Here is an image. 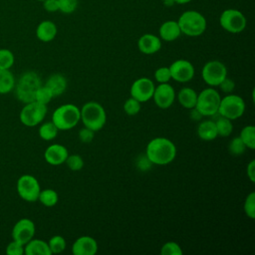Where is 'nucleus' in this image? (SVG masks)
<instances>
[{
  "label": "nucleus",
  "instance_id": "58836bf2",
  "mask_svg": "<svg viewBox=\"0 0 255 255\" xmlns=\"http://www.w3.org/2000/svg\"><path fill=\"white\" fill-rule=\"evenodd\" d=\"M154 79L159 84L168 83L171 80V75L168 67H160L154 72Z\"/></svg>",
  "mask_w": 255,
  "mask_h": 255
},
{
  "label": "nucleus",
  "instance_id": "c03bdc74",
  "mask_svg": "<svg viewBox=\"0 0 255 255\" xmlns=\"http://www.w3.org/2000/svg\"><path fill=\"white\" fill-rule=\"evenodd\" d=\"M136 164H137L138 169H140V170H147L152 165V163L149 161V159L147 158V156L145 154L138 157V160H137Z\"/></svg>",
  "mask_w": 255,
  "mask_h": 255
},
{
  "label": "nucleus",
  "instance_id": "79ce46f5",
  "mask_svg": "<svg viewBox=\"0 0 255 255\" xmlns=\"http://www.w3.org/2000/svg\"><path fill=\"white\" fill-rule=\"evenodd\" d=\"M220 88V90L225 93V94H231L232 91L234 90L235 88V83L232 79L226 77L218 86Z\"/></svg>",
  "mask_w": 255,
  "mask_h": 255
},
{
  "label": "nucleus",
  "instance_id": "0eeeda50",
  "mask_svg": "<svg viewBox=\"0 0 255 255\" xmlns=\"http://www.w3.org/2000/svg\"><path fill=\"white\" fill-rule=\"evenodd\" d=\"M219 24L225 31L232 34H238L246 28L247 20L240 10L229 8L223 10L220 14Z\"/></svg>",
  "mask_w": 255,
  "mask_h": 255
},
{
  "label": "nucleus",
  "instance_id": "5701e85b",
  "mask_svg": "<svg viewBox=\"0 0 255 255\" xmlns=\"http://www.w3.org/2000/svg\"><path fill=\"white\" fill-rule=\"evenodd\" d=\"M197 135L199 138L202 140L210 141L215 139L217 135L216 131V126L214 121L212 120H206V121H201L198 126H197Z\"/></svg>",
  "mask_w": 255,
  "mask_h": 255
},
{
  "label": "nucleus",
  "instance_id": "c9c22d12",
  "mask_svg": "<svg viewBox=\"0 0 255 255\" xmlns=\"http://www.w3.org/2000/svg\"><path fill=\"white\" fill-rule=\"evenodd\" d=\"M161 255H181L182 249L178 243L174 241H169L164 243L160 248Z\"/></svg>",
  "mask_w": 255,
  "mask_h": 255
},
{
  "label": "nucleus",
  "instance_id": "dca6fc26",
  "mask_svg": "<svg viewBox=\"0 0 255 255\" xmlns=\"http://www.w3.org/2000/svg\"><path fill=\"white\" fill-rule=\"evenodd\" d=\"M98 248V242L95 238L84 235L76 239L72 246V253L74 255H95Z\"/></svg>",
  "mask_w": 255,
  "mask_h": 255
},
{
  "label": "nucleus",
  "instance_id": "20e7f679",
  "mask_svg": "<svg viewBox=\"0 0 255 255\" xmlns=\"http://www.w3.org/2000/svg\"><path fill=\"white\" fill-rule=\"evenodd\" d=\"M40 86H42L41 79L37 73L33 71L25 72L15 84L16 98L25 104L33 102L35 101L36 91Z\"/></svg>",
  "mask_w": 255,
  "mask_h": 255
},
{
  "label": "nucleus",
  "instance_id": "f8f14e48",
  "mask_svg": "<svg viewBox=\"0 0 255 255\" xmlns=\"http://www.w3.org/2000/svg\"><path fill=\"white\" fill-rule=\"evenodd\" d=\"M154 88L155 86L149 78H138L130 86V97L135 99L139 103H145L152 99Z\"/></svg>",
  "mask_w": 255,
  "mask_h": 255
},
{
  "label": "nucleus",
  "instance_id": "f3484780",
  "mask_svg": "<svg viewBox=\"0 0 255 255\" xmlns=\"http://www.w3.org/2000/svg\"><path fill=\"white\" fill-rule=\"evenodd\" d=\"M68 155L69 152L67 147L60 143H53L49 145L44 152L45 160L51 165H60L64 163Z\"/></svg>",
  "mask_w": 255,
  "mask_h": 255
},
{
  "label": "nucleus",
  "instance_id": "de8ad7c7",
  "mask_svg": "<svg viewBox=\"0 0 255 255\" xmlns=\"http://www.w3.org/2000/svg\"><path fill=\"white\" fill-rule=\"evenodd\" d=\"M174 1V3H176V4H180V5H182V4H186V3H189L190 1H192V0H173Z\"/></svg>",
  "mask_w": 255,
  "mask_h": 255
},
{
  "label": "nucleus",
  "instance_id": "ddd939ff",
  "mask_svg": "<svg viewBox=\"0 0 255 255\" xmlns=\"http://www.w3.org/2000/svg\"><path fill=\"white\" fill-rule=\"evenodd\" d=\"M171 79L178 83H187L194 77L195 70L191 62L183 59L176 60L168 67Z\"/></svg>",
  "mask_w": 255,
  "mask_h": 255
},
{
  "label": "nucleus",
  "instance_id": "4468645a",
  "mask_svg": "<svg viewBox=\"0 0 255 255\" xmlns=\"http://www.w3.org/2000/svg\"><path fill=\"white\" fill-rule=\"evenodd\" d=\"M36 231L35 223L29 218H22L18 220L12 228V238L25 245L32 238H34Z\"/></svg>",
  "mask_w": 255,
  "mask_h": 255
},
{
  "label": "nucleus",
  "instance_id": "b1692460",
  "mask_svg": "<svg viewBox=\"0 0 255 255\" xmlns=\"http://www.w3.org/2000/svg\"><path fill=\"white\" fill-rule=\"evenodd\" d=\"M197 100V93L191 88H182L177 94L178 103L185 109H192L195 107Z\"/></svg>",
  "mask_w": 255,
  "mask_h": 255
},
{
  "label": "nucleus",
  "instance_id": "6ab92c4d",
  "mask_svg": "<svg viewBox=\"0 0 255 255\" xmlns=\"http://www.w3.org/2000/svg\"><path fill=\"white\" fill-rule=\"evenodd\" d=\"M158 37L160 40L165 42H172L179 38L181 35L180 28L178 26L177 21L174 20H167L163 22L158 29Z\"/></svg>",
  "mask_w": 255,
  "mask_h": 255
},
{
  "label": "nucleus",
  "instance_id": "c756f323",
  "mask_svg": "<svg viewBox=\"0 0 255 255\" xmlns=\"http://www.w3.org/2000/svg\"><path fill=\"white\" fill-rule=\"evenodd\" d=\"M48 245H49V248H50V251L52 254H59L66 249L67 243L63 236L54 235L49 239Z\"/></svg>",
  "mask_w": 255,
  "mask_h": 255
},
{
  "label": "nucleus",
  "instance_id": "f03ea898",
  "mask_svg": "<svg viewBox=\"0 0 255 255\" xmlns=\"http://www.w3.org/2000/svg\"><path fill=\"white\" fill-rule=\"evenodd\" d=\"M181 34L188 37H198L202 35L207 27L205 17L198 11L187 10L177 19Z\"/></svg>",
  "mask_w": 255,
  "mask_h": 255
},
{
  "label": "nucleus",
  "instance_id": "2eb2a0df",
  "mask_svg": "<svg viewBox=\"0 0 255 255\" xmlns=\"http://www.w3.org/2000/svg\"><path fill=\"white\" fill-rule=\"evenodd\" d=\"M154 104L160 109H168L172 106L175 100V91L171 85L168 83L159 84L154 88L152 95Z\"/></svg>",
  "mask_w": 255,
  "mask_h": 255
},
{
  "label": "nucleus",
  "instance_id": "7c9ffc66",
  "mask_svg": "<svg viewBox=\"0 0 255 255\" xmlns=\"http://www.w3.org/2000/svg\"><path fill=\"white\" fill-rule=\"evenodd\" d=\"M53 98H54V96H53L52 92L45 85L40 86L35 94V101L38 103H41L43 105L49 104Z\"/></svg>",
  "mask_w": 255,
  "mask_h": 255
},
{
  "label": "nucleus",
  "instance_id": "cd10ccee",
  "mask_svg": "<svg viewBox=\"0 0 255 255\" xmlns=\"http://www.w3.org/2000/svg\"><path fill=\"white\" fill-rule=\"evenodd\" d=\"M239 137L242 139L247 148H255V127L253 125L244 127L240 131Z\"/></svg>",
  "mask_w": 255,
  "mask_h": 255
},
{
  "label": "nucleus",
  "instance_id": "09e8293b",
  "mask_svg": "<svg viewBox=\"0 0 255 255\" xmlns=\"http://www.w3.org/2000/svg\"><path fill=\"white\" fill-rule=\"evenodd\" d=\"M38 1H41V2H43V1H45V0H38Z\"/></svg>",
  "mask_w": 255,
  "mask_h": 255
},
{
  "label": "nucleus",
  "instance_id": "393cba45",
  "mask_svg": "<svg viewBox=\"0 0 255 255\" xmlns=\"http://www.w3.org/2000/svg\"><path fill=\"white\" fill-rule=\"evenodd\" d=\"M15 78L10 70L0 69V94H8L15 87Z\"/></svg>",
  "mask_w": 255,
  "mask_h": 255
},
{
  "label": "nucleus",
  "instance_id": "a19ab883",
  "mask_svg": "<svg viewBox=\"0 0 255 255\" xmlns=\"http://www.w3.org/2000/svg\"><path fill=\"white\" fill-rule=\"evenodd\" d=\"M95 137V131L89 128H82L79 130V139L83 143H90Z\"/></svg>",
  "mask_w": 255,
  "mask_h": 255
},
{
  "label": "nucleus",
  "instance_id": "bb28decb",
  "mask_svg": "<svg viewBox=\"0 0 255 255\" xmlns=\"http://www.w3.org/2000/svg\"><path fill=\"white\" fill-rule=\"evenodd\" d=\"M38 200L44 206L53 207L54 205L57 204V202L59 200V196H58V193L56 192V190H54L52 188H46V189H43L40 191Z\"/></svg>",
  "mask_w": 255,
  "mask_h": 255
},
{
  "label": "nucleus",
  "instance_id": "a211bd4d",
  "mask_svg": "<svg viewBox=\"0 0 255 255\" xmlns=\"http://www.w3.org/2000/svg\"><path fill=\"white\" fill-rule=\"evenodd\" d=\"M137 48L144 55H152L161 49V40L153 34H143L137 40Z\"/></svg>",
  "mask_w": 255,
  "mask_h": 255
},
{
  "label": "nucleus",
  "instance_id": "4be33fe9",
  "mask_svg": "<svg viewBox=\"0 0 255 255\" xmlns=\"http://www.w3.org/2000/svg\"><path fill=\"white\" fill-rule=\"evenodd\" d=\"M24 254L26 255H51L48 242L41 239L32 238L24 245Z\"/></svg>",
  "mask_w": 255,
  "mask_h": 255
},
{
  "label": "nucleus",
  "instance_id": "2f4dec72",
  "mask_svg": "<svg viewBox=\"0 0 255 255\" xmlns=\"http://www.w3.org/2000/svg\"><path fill=\"white\" fill-rule=\"evenodd\" d=\"M14 54L8 49H0V69L10 70L14 64Z\"/></svg>",
  "mask_w": 255,
  "mask_h": 255
},
{
  "label": "nucleus",
  "instance_id": "f257e3e1",
  "mask_svg": "<svg viewBox=\"0 0 255 255\" xmlns=\"http://www.w3.org/2000/svg\"><path fill=\"white\" fill-rule=\"evenodd\" d=\"M145 155L152 164L165 165L176 156L175 144L166 137H154L146 145Z\"/></svg>",
  "mask_w": 255,
  "mask_h": 255
},
{
  "label": "nucleus",
  "instance_id": "1a4fd4ad",
  "mask_svg": "<svg viewBox=\"0 0 255 255\" xmlns=\"http://www.w3.org/2000/svg\"><path fill=\"white\" fill-rule=\"evenodd\" d=\"M47 111V105L36 101L27 103L20 112V122L26 127H35L43 122Z\"/></svg>",
  "mask_w": 255,
  "mask_h": 255
},
{
  "label": "nucleus",
  "instance_id": "6e6552de",
  "mask_svg": "<svg viewBox=\"0 0 255 255\" xmlns=\"http://www.w3.org/2000/svg\"><path fill=\"white\" fill-rule=\"evenodd\" d=\"M244 112L245 103L240 96L227 94V96L221 98L218 108V114L220 116L233 121L242 117Z\"/></svg>",
  "mask_w": 255,
  "mask_h": 255
},
{
  "label": "nucleus",
  "instance_id": "c85d7f7f",
  "mask_svg": "<svg viewBox=\"0 0 255 255\" xmlns=\"http://www.w3.org/2000/svg\"><path fill=\"white\" fill-rule=\"evenodd\" d=\"M58 131H59V129L57 128V127L54 125V123L52 121L44 123L39 128L40 137L44 140H47V141L54 139L57 136Z\"/></svg>",
  "mask_w": 255,
  "mask_h": 255
},
{
  "label": "nucleus",
  "instance_id": "a878e982",
  "mask_svg": "<svg viewBox=\"0 0 255 255\" xmlns=\"http://www.w3.org/2000/svg\"><path fill=\"white\" fill-rule=\"evenodd\" d=\"M214 123L216 126V131L218 136L227 137L233 131L232 121L227 118H224L219 115V117L216 119V121H214Z\"/></svg>",
  "mask_w": 255,
  "mask_h": 255
},
{
  "label": "nucleus",
  "instance_id": "37998d69",
  "mask_svg": "<svg viewBox=\"0 0 255 255\" xmlns=\"http://www.w3.org/2000/svg\"><path fill=\"white\" fill-rule=\"evenodd\" d=\"M43 7L47 12H56L59 11V2L58 0H45L43 1Z\"/></svg>",
  "mask_w": 255,
  "mask_h": 255
},
{
  "label": "nucleus",
  "instance_id": "a18cd8bd",
  "mask_svg": "<svg viewBox=\"0 0 255 255\" xmlns=\"http://www.w3.org/2000/svg\"><path fill=\"white\" fill-rule=\"evenodd\" d=\"M247 177L251 182H255V160L252 159L248 164L246 168Z\"/></svg>",
  "mask_w": 255,
  "mask_h": 255
},
{
  "label": "nucleus",
  "instance_id": "72a5a7b5",
  "mask_svg": "<svg viewBox=\"0 0 255 255\" xmlns=\"http://www.w3.org/2000/svg\"><path fill=\"white\" fill-rule=\"evenodd\" d=\"M246 149V145L242 141V139L239 136L233 137L228 145V150L233 155H241L244 153Z\"/></svg>",
  "mask_w": 255,
  "mask_h": 255
},
{
  "label": "nucleus",
  "instance_id": "e433bc0d",
  "mask_svg": "<svg viewBox=\"0 0 255 255\" xmlns=\"http://www.w3.org/2000/svg\"><path fill=\"white\" fill-rule=\"evenodd\" d=\"M65 163L67 164V166L71 170L78 171V170H81L83 168V166H84V159L79 154H72V155H68Z\"/></svg>",
  "mask_w": 255,
  "mask_h": 255
},
{
  "label": "nucleus",
  "instance_id": "9b49d317",
  "mask_svg": "<svg viewBox=\"0 0 255 255\" xmlns=\"http://www.w3.org/2000/svg\"><path fill=\"white\" fill-rule=\"evenodd\" d=\"M16 189L19 196L27 202L37 201L41 191L39 181L35 176L31 174L21 175L17 180Z\"/></svg>",
  "mask_w": 255,
  "mask_h": 255
},
{
  "label": "nucleus",
  "instance_id": "ea45409f",
  "mask_svg": "<svg viewBox=\"0 0 255 255\" xmlns=\"http://www.w3.org/2000/svg\"><path fill=\"white\" fill-rule=\"evenodd\" d=\"M6 253L8 255H23L24 245L16 240H12L6 247Z\"/></svg>",
  "mask_w": 255,
  "mask_h": 255
},
{
  "label": "nucleus",
  "instance_id": "9d476101",
  "mask_svg": "<svg viewBox=\"0 0 255 255\" xmlns=\"http://www.w3.org/2000/svg\"><path fill=\"white\" fill-rule=\"evenodd\" d=\"M201 77L204 83L209 87H218L227 77V68L218 60L209 61L202 67Z\"/></svg>",
  "mask_w": 255,
  "mask_h": 255
},
{
  "label": "nucleus",
  "instance_id": "412c9836",
  "mask_svg": "<svg viewBox=\"0 0 255 255\" xmlns=\"http://www.w3.org/2000/svg\"><path fill=\"white\" fill-rule=\"evenodd\" d=\"M45 86L52 92L54 97H59L65 93L68 83L67 79L61 74H53L46 81Z\"/></svg>",
  "mask_w": 255,
  "mask_h": 255
},
{
  "label": "nucleus",
  "instance_id": "7ed1b4c3",
  "mask_svg": "<svg viewBox=\"0 0 255 255\" xmlns=\"http://www.w3.org/2000/svg\"><path fill=\"white\" fill-rule=\"evenodd\" d=\"M81 121L84 127L98 131L102 129L107 122V114L104 107L97 102H88L80 110Z\"/></svg>",
  "mask_w": 255,
  "mask_h": 255
},
{
  "label": "nucleus",
  "instance_id": "39448f33",
  "mask_svg": "<svg viewBox=\"0 0 255 255\" xmlns=\"http://www.w3.org/2000/svg\"><path fill=\"white\" fill-rule=\"evenodd\" d=\"M81 120L80 109L74 104L58 107L52 115V122L59 130H69L75 128Z\"/></svg>",
  "mask_w": 255,
  "mask_h": 255
},
{
  "label": "nucleus",
  "instance_id": "aec40b11",
  "mask_svg": "<svg viewBox=\"0 0 255 255\" xmlns=\"http://www.w3.org/2000/svg\"><path fill=\"white\" fill-rule=\"evenodd\" d=\"M57 26L54 22L44 20L40 22L36 29V36L42 42H51L57 36Z\"/></svg>",
  "mask_w": 255,
  "mask_h": 255
},
{
  "label": "nucleus",
  "instance_id": "473e14b6",
  "mask_svg": "<svg viewBox=\"0 0 255 255\" xmlns=\"http://www.w3.org/2000/svg\"><path fill=\"white\" fill-rule=\"evenodd\" d=\"M243 210L247 217L250 219L255 218V192L251 191L245 198L243 204Z\"/></svg>",
  "mask_w": 255,
  "mask_h": 255
},
{
  "label": "nucleus",
  "instance_id": "49530a36",
  "mask_svg": "<svg viewBox=\"0 0 255 255\" xmlns=\"http://www.w3.org/2000/svg\"><path fill=\"white\" fill-rule=\"evenodd\" d=\"M190 118H191L192 120H194V121H199V120H201L203 117H202V115H201L195 108H192V109H190Z\"/></svg>",
  "mask_w": 255,
  "mask_h": 255
},
{
  "label": "nucleus",
  "instance_id": "f704fd0d",
  "mask_svg": "<svg viewBox=\"0 0 255 255\" xmlns=\"http://www.w3.org/2000/svg\"><path fill=\"white\" fill-rule=\"evenodd\" d=\"M140 104L138 101H136L133 98H128L125 104H124V112L128 115V116H135L139 113L140 111Z\"/></svg>",
  "mask_w": 255,
  "mask_h": 255
},
{
  "label": "nucleus",
  "instance_id": "4c0bfd02",
  "mask_svg": "<svg viewBox=\"0 0 255 255\" xmlns=\"http://www.w3.org/2000/svg\"><path fill=\"white\" fill-rule=\"evenodd\" d=\"M59 11L64 14H72L78 7V0H58Z\"/></svg>",
  "mask_w": 255,
  "mask_h": 255
},
{
  "label": "nucleus",
  "instance_id": "423d86ee",
  "mask_svg": "<svg viewBox=\"0 0 255 255\" xmlns=\"http://www.w3.org/2000/svg\"><path fill=\"white\" fill-rule=\"evenodd\" d=\"M221 97L214 88H206L197 94L195 109L202 117H213L218 114Z\"/></svg>",
  "mask_w": 255,
  "mask_h": 255
}]
</instances>
